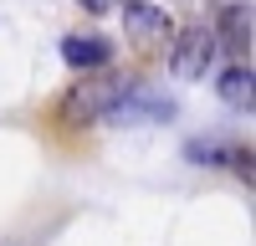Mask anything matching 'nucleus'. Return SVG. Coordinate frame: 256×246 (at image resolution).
<instances>
[{"label":"nucleus","instance_id":"nucleus-9","mask_svg":"<svg viewBox=\"0 0 256 246\" xmlns=\"http://www.w3.org/2000/svg\"><path fill=\"white\" fill-rule=\"evenodd\" d=\"M123 6H128V0H123Z\"/></svg>","mask_w":256,"mask_h":246},{"label":"nucleus","instance_id":"nucleus-1","mask_svg":"<svg viewBox=\"0 0 256 246\" xmlns=\"http://www.w3.org/2000/svg\"><path fill=\"white\" fill-rule=\"evenodd\" d=\"M216 52H220V41H216L210 26H200V20L195 26H180L174 36H169V72H174L180 82H195V77L210 72Z\"/></svg>","mask_w":256,"mask_h":246},{"label":"nucleus","instance_id":"nucleus-6","mask_svg":"<svg viewBox=\"0 0 256 246\" xmlns=\"http://www.w3.org/2000/svg\"><path fill=\"white\" fill-rule=\"evenodd\" d=\"M216 92H220V102H230L236 113H251V102H256V92H251V62L226 67L220 82H216Z\"/></svg>","mask_w":256,"mask_h":246},{"label":"nucleus","instance_id":"nucleus-8","mask_svg":"<svg viewBox=\"0 0 256 246\" xmlns=\"http://www.w3.org/2000/svg\"><path fill=\"white\" fill-rule=\"evenodd\" d=\"M77 6H82V10H92V16H108L113 0H77Z\"/></svg>","mask_w":256,"mask_h":246},{"label":"nucleus","instance_id":"nucleus-2","mask_svg":"<svg viewBox=\"0 0 256 246\" xmlns=\"http://www.w3.org/2000/svg\"><path fill=\"white\" fill-rule=\"evenodd\" d=\"M128 88V77H82L77 88L62 98V123H102V113L118 102V92Z\"/></svg>","mask_w":256,"mask_h":246},{"label":"nucleus","instance_id":"nucleus-4","mask_svg":"<svg viewBox=\"0 0 256 246\" xmlns=\"http://www.w3.org/2000/svg\"><path fill=\"white\" fill-rule=\"evenodd\" d=\"M62 62L67 67H77V72H102L113 62V41L108 36H98V31H72V36H62Z\"/></svg>","mask_w":256,"mask_h":246},{"label":"nucleus","instance_id":"nucleus-5","mask_svg":"<svg viewBox=\"0 0 256 246\" xmlns=\"http://www.w3.org/2000/svg\"><path fill=\"white\" fill-rule=\"evenodd\" d=\"M216 41H220L226 52L246 56V52H251V6H226V10H220V31H216Z\"/></svg>","mask_w":256,"mask_h":246},{"label":"nucleus","instance_id":"nucleus-3","mask_svg":"<svg viewBox=\"0 0 256 246\" xmlns=\"http://www.w3.org/2000/svg\"><path fill=\"white\" fill-rule=\"evenodd\" d=\"M123 31H128L134 46L159 52V46H169V36H174V20H169L159 6H148V0H128L123 6Z\"/></svg>","mask_w":256,"mask_h":246},{"label":"nucleus","instance_id":"nucleus-7","mask_svg":"<svg viewBox=\"0 0 256 246\" xmlns=\"http://www.w3.org/2000/svg\"><path fill=\"white\" fill-rule=\"evenodd\" d=\"M184 154L195 159V164H210V170H216V164H230V159H236V149H220V144H190Z\"/></svg>","mask_w":256,"mask_h":246}]
</instances>
